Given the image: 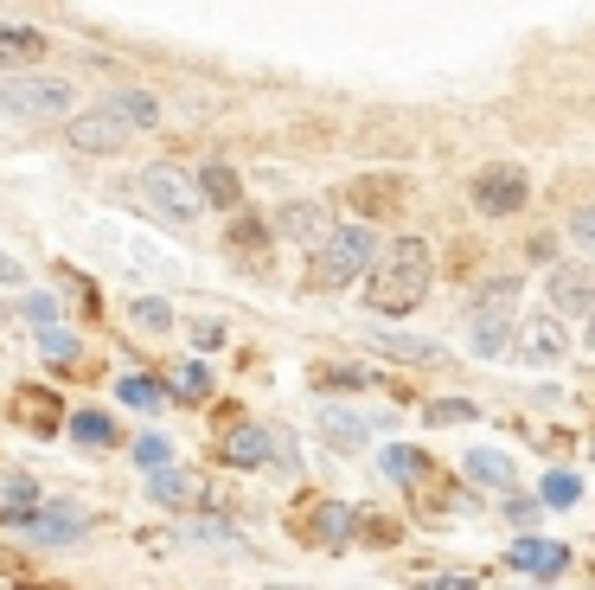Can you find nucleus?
I'll return each instance as SVG.
<instances>
[{"label":"nucleus","instance_id":"obj_1","mask_svg":"<svg viewBox=\"0 0 595 590\" xmlns=\"http://www.w3.org/2000/svg\"><path fill=\"white\" fill-rule=\"evenodd\" d=\"M429 277H436V251L423 238H391V251L372 264V290L365 302L378 315H410L423 295H429Z\"/></svg>","mask_w":595,"mask_h":590},{"label":"nucleus","instance_id":"obj_2","mask_svg":"<svg viewBox=\"0 0 595 590\" xmlns=\"http://www.w3.org/2000/svg\"><path fill=\"white\" fill-rule=\"evenodd\" d=\"M372 257H378V231L372 225H339V231H327L314 244V257H308V290L314 295L346 290L359 270H372Z\"/></svg>","mask_w":595,"mask_h":590},{"label":"nucleus","instance_id":"obj_3","mask_svg":"<svg viewBox=\"0 0 595 590\" xmlns=\"http://www.w3.org/2000/svg\"><path fill=\"white\" fill-rule=\"evenodd\" d=\"M288 539L314 546V552H339L352 539V508L333 495H295L288 501Z\"/></svg>","mask_w":595,"mask_h":590},{"label":"nucleus","instance_id":"obj_4","mask_svg":"<svg viewBox=\"0 0 595 590\" xmlns=\"http://www.w3.org/2000/svg\"><path fill=\"white\" fill-rule=\"evenodd\" d=\"M129 187H134V200H141L147 213H160V219L180 225V231L198 219V187L180 174V167H141Z\"/></svg>","mask_w":595,"mask_h":590},{"label":"nucleus","instance_id":"obj_5","mask_svg":"<svg viewBox=\"0 0 595 590\" xmlns=\"http://www.w3.org/2000/svg\"><path fill=\"white\" fill-rule=\"evenodd\" d=\"M513 302H519L513 277L487 283V295L474 302V360H500L513 347Z\"/></svg>","mask_w":595,"mask_h":590},{"label":"nucleus","instance_id":"obj_6","mask_svg":"<svg viewBox=\"0 0 595 590\" xmlns=\"http://www.w3.org/2000/svg\"><path fill=\"white\" fill-rule=\"evenodd\" d=\"M0 103L13 116L59 123V116H77V84H65V77H13V84H0Z\"/></svg>","mask_w":595,"mask_h":590},{"label":"nucleus","instance_id":"obj_7","mask_svg":"<svg viewBox=\"0 0 595 590\" xmlns=\"http://www.w3.org/2000/svg\"><path fill=\"white\" fill-rule=\"evenodd\" d=\"M526 200H531V187H526V174H519L513 161L474 174V206H480L487 219H513V213H526Z\"/></svg>","mask_w":595,"mask_h":590},{"label":"nucleus","instance_id":"obj_8","mask_svg":"<svg viewBox=\"0 0 595 590\" xmlns=\"http://www.w3.org/2000/svg\"><path fill=\"white\" fill-rule=\"evenodd\" d=\"M403 200H410V180H403V174H365V180L346 187V206H352L365 225L403 213Z\"/></svg>","mask_w":595,"mask_h":590},{"label":"nucleus","instance_id":"obj_9","mask_svg":"<svg viewBox=\"0 0 595 590\" xmlns=\"http://www.w3.org/2000/svg\"><path fill=\"white\" fill-rule=\"evenodd\" d=\"M20 526H26V539H33V546H65V539H83L90 514H83L77 501H39V514L20 520Z\"/></svg>","mask_w":595,"mask_h":590},{"label":"nucleus","instance_id":"obj_10","mask_svg":"<svg viewBox=\"0 0 595 590\" xmlns=\"http://www.w3.org/2000/svg\"><path fill=\"white\" fill-rule=\"evenodd\" d=\"M129 136L134 129L116 110H83V116H70V148H77V154H116Z\"/></svg>","mask_w":595,"mask_h":590},{"label":"nucleus","instance_id":"obj_11","mask_svg":"<svg viewBox=\"0 0 595 590\" xmlns=\"http://www.w3.org/2000/svg\"><path fill=\"white\" fill-rule=\"evenodd\" d=\"M513 354H519L526 367H551V360H564V354H570V341H564V328H557L551 315H531L526 334L513 341Z\"/></svg>","mask_w":595,"mask_h":590},{"label":"nucleus","instance_id":"obj_12","mask_svg":"<svg viewBox=\"0 0 595 590\" xmlns=\"http://www.w3.org/2000/svg\"><path fill=\"white\" fill-rule=\"evenodd\" d=\"M13 424H26V431H39V437L65 431V405H59V392H46V385H26V392L13 398Z\"/></svg>","mask_w":595,"mask_h":590},{"label":"nucleus","instance_id":"obj_13","mask_svg":"<svg viewBox=\"0 0 595 590\" xmlns=\"http://www.w3.org/2000/svg\"><path fill=\"white\" fill-rule=\"evenodd\" d=\"M147 495H154L160 508H198V501H218L198 475H180V469H154V475H147Z\"/></svg>","mask_w":595,"mask_h":590},{"label":"nucleus","instance_id":"obj_14","mask_svg":"<svg viewBox=\"0 0 595 590\" xmlns=\"http://www.w3.org/2000/svg\"><path fill=\"white\" fill-rule=\"evenodd\" d=\"M275 231H282V238H295V244H321V238L333 231V219H327V206L295 200V206H282V213H275Z\"/></svg>","mask_w":595,"mask_h":590},{"label":"nucleus","instance_id":"obj_15","mask_svg":"<svg viewBox=\"0 0 595 590\" xmlns=\"http://www.w3.org/2000/svg\"><path fill=\"white\" fill-rule=\"evenodd\" d=\"M372 347L385 360H403V367H442V341H423V334H372Z\"/></svg>","mask_w":595,"mask_h":590},{"label":"nucleus","instance_id":"obj_16","mask_svg":"<svg viewBox=\"0 0 595 590\" xmlns=\"http://www.w3.org/2000/svg\"><path fill=\"white\" fill-rule=\"evenodd\" d=\"M352 539L372 546V552H391V546H403V520L391 508H359L352 514Z\"/></svg>","mask_w":595,"mask_h":590},{"label":"nucleus","instance_id":"obj_17","mask_svg":"<svg viewBox=\"0 0 595 590\" xmlns=\"http://www.w3.org/2000/svg\"><path fill=\"white\" fill-rule=\"evenodd\" d=\"M513 565L531 572V578H557L570 565V546H557V539H519L513 546Z\"/></svg>","mask_w":595,"mask_h":590},{"label":"nucleus","instance_id":"obj_18","mask_svg":"<svg viewBox=\"0 0 595 590\" xmlns=\"http://www.w3.org/2000/svg\"><path fill=\"white\" fill-rule=\"evenodd\" d=\"M551 302L564 315H590V264H557L551 270Z\"/></svg>","mask_w":595,"mask_h":590},{"label":"nucleus","instance_id":"obj_19","mask_svg":"<svg viewBox=\"0 0 595 590\" xmlns=\"http://www.w3.org/2000/svg\"><path fill=\"white\" fill-rule=\"evenodd\" d=\"M218 462H231V469H263L269 462V437L263 431H250V424H237V431H224V442H218Z\"/></svg>","mask_w":595,"mask_h":590},{"label":"nucleus","instance_id":"obj_20","mask_svg":"<svg viewBox=\"0 0 595 590\" xmlns=\"http://www.w3.org/2000/svg\"><path fill=\"white\" fill-rule=\"evenodd\" d=\"M321 437L333 449H359V442L372 437V418H359V411H339V405H321Z\"/></svg>","mask_w":595,"mask_h":590},{"label":"nucleus","instance_id":"obj_21","mask_svg":"<svg viewBox=\"0 0 595 590\" xmlns=\"http://www.w3.org/2000/svg\"><path fill=\"white\" fill-rule=\"evenodd\" d=\"M193 187H198V206H224V213H237V200H244V180H237L224 161H218V167H205Z\"/></svg>","mask_w":595,"mask_h":590},{"label":"nucleus","instance_id":"obj_22","mask_svg":"<svg viewBox=\"0 0 595 590\" xmlns=\"http://www.w3.org/2000/svg\"><path fill=\"white\" fill-rule=\"evenodd\" d=\"M39 501H46V495H39L26 475H7V482H0V526H13V520H33V514H39Z\"/></svg>","mask_w":595,"mask_h":590},{"label":"nucleus","instance_id":"obj_23","mask_svg":"<svg viewBox=\"0 0 595 590\" xmlns=\"http://www.w3.org/2000/svg\"><path fill=\"white\" fill-rule=\"evenodd\" d=\"M224 244H231V257H250V264H263V257H269V231H263V219H250V213H237V219H231Z\"/></svg>","mask_w":595,"mask_h":590},{"label":"nucleus","instance_id":"obj_24","mask_svg":"<svg viewBox=\"0 0 595 590\" xmlns=\"http://www.w3.org/2000/svg\"><path fill=\"white\" fill-rule=\"evenodd\" d=\"M39 52H46V39H39V33H26V26H0V72L33 65Z\"/></svg>","mask_w":595,"mask_h":590},{"label":"nucleus","instance_id":"obj_25","mask_svg":"<svg viewBox=\"0 0 595 590\" xmlns=\"http://www.w3.org/2000/svg\"><path fill=\"white\" fill-rule=\"evenodd\" d=\"M378 462H385V475H391V482H423V475L436 469V462H429L423 449H410V442H391Z\"/></svg>","mask_w":595,"mask_h":590},{"label":"nucleus","instance_id":"obj_26","mask_svg":"<svg viewBox=\"0 0 595 590\" xmlns=\"http://www.w3.org/2000/svg\"><path fill=\"white\" fill-rule=\"evenodd\" d=\"M109 110H116L129 129H154V123H160V103H154L147 90H116V103H109Z\"/></svg>","mask_w":595,"mask_h":590},{"label":"nucleus","instance_id":"obj_27","mask_svg":"<svg viewBox=\"0 0 595 590\" xmlns=\"http://www.w3.org/2000/svg\"><path fill=\"white\" fill-rule=\"evenodd\" d=\"M410 488H416V514H423V520L449 514V475H442V469H429V475H423V482H410Z\"/></svg>","mask_w":595,"mask_h":590},{"label":"nucleus","instance_id":"obj_28","mask_svg":"<svg viewBox=\"0 0 595 590\" xmlns=\"http://www.w3.org/2000/svg\"><path fill=\"white\" fill-rule=\"evenodd\" d=\"M116 392H122V405H134V411H160V405H167V385L147 379V372H129Z\"/></svg>","mask_w":595,"mask_h":590},{"label":"nucleus","instance_id":"obj_29","mask_svg":"<svg viewBox=\"0 0 595 590\" xmlns=\"http://www.w3.org/2000/svg\"><path fill=\"white\" fill-rule=\"evenodd\" d=\"M467 475L487 482V488H513V462H506L500 449H474V456H467Z\"/></svg>","mask_w":595,"mask_h":590},{"label":"nucleus","instance_id":"obj_30","mask_svg":"<svg viewBox=\"0 0 595 590\" xmlns=\"http://www.w3.org/2000/svg\"><path fill=\"white\" fill-rule=\"evenodd\" d=\"M65 424H70V437L90 442V449H109V442H116V424H109L103 411H77V418H65Z\"/></svg>","mask_w":595,"mask_h":590},{"label":"nucleus","instance_id":"obj_31","mask_svg":"<svg viewBox=\"0 0 595 590\" xmlns=\"http://www.w3.org/2000/svg\"><path fill=\"white\" fill-rule=\"evenodd\" d=\"M39 354L65 372H77V360H83V354H77V334H65V328H46V334H39Z\"/></svg>","mask_w":595,"mask_h":590},{"label":"nucleus","instance_id":"obj_32","mask_svg":"<svg viewBox=\"0 0 595 590\" xmlns=\"http://www.w3.org/2000/svg\"><path fill=\"white\" fill-rule=\"evenodd\" d=\"M314 385L321 392H333V385H352V392H365V385H378L365 367H314Z\"/></svg>","mask_w":595,"mask_h":590},{"label":"nucleus","instance_id":"obj_33","mask_svg":"<svg viewBox=\"0 0 595 590\" xmlns=\"http://www.w3.org/2000/svg\"><path fill=\"white\" fill-rule=\"evenodd\" d=\"M577 501H583V482L577 475H564V469L544 475V508H577Z\"/></svg>","mask_w":595,"mask_h":590},{"label":"nucleus","instance_id":"obj_34","mask_svg":"<svg viewBox=\"0 0 595 590\" xmlns=\"http://www.w3.org/2000/svg\"><path fill=\"white\" fill-rule=\"evenodd\" d=\"M269 437V462L282 469V475H301V449H295V437L288 431H263Z\"/></svg>","mask_w":595,"mask_h":590},{"label":"nucleus","instance_id":"obj_35","mask_svg":"<svg viewBox=\"0 0 595 590\" xmlns=\"http://www.w3.org/2000/svg\"><path fill=\"white\" fill-rule=\"evenodd\" d=\"M205 392H211V372H205V367H180V379H173V398H180V405H198Z\"/></svg>","mask_w":595,"mask_h":590},{"label":"nucleus","instance_id":"obj_36","mask_svg":"<svg viewBox=\"0 0 595 590\" xmlns=\"http://www.w3.org/2000/svg\"><path fill=\"white\" fill-rule=\"evenodd\" d=\"M134 321L154 328V334H167V328H173V308H167L160 295H147V302H134Z\"/></svg>","mask_w":595,"mask_h":590},{"label":"nucleus","instance_id":"obj_37","mask_svg":"<svg viewBox=\"0 0 595 590\" xmlns=\"http://www.w3.org/2000/svg\"><path fill=\"white\" fill-rule=\"evenodd\" d=\"M429 424H474V405L467 398H436L429 405Z\"/></svg>","mask_w":595,"mask_h":590},{"label":"nucleus","instance_id":"obj_38","mask_svg":"<svg viewBox=\"0 0 595 590\" xmlns=\"http://www.w3.org/2000/svg\"><path fill=\"white\" fill-rule=\"evenodd\" d=\"M167 456H173V442L167 437H141L134 442V462H147V469H167Z\"/></svg>","mask_w":595,"mask_h":590},{"label":"nucleus","instance_id":"obj_39","mask_svg":"<svg viewBox=\"0 0 595 590\" xmlns=\"http://www.w3.org/2000/svg\"><path fill=\"white\" fill-rule=\"evenodd\" d=\"M416 590H474V578H462V572H449V578H410Z\"/></svg>","mask_w":595,"mask_h":590},{"label":"nucleus","instance_id":"obj_40","mask_svg":"<svg viewBox=\"0 0 595 590\" xmlns=\"http://www.w3.org/2000/svg\"><path fill=\"white\" fill-rule=\"evenodd\" d=\"M52 315H59V308H52V295H26V321H39V328H52Z\"/></svg>","mask_w":595,"mask_h":590},{"label":"nucleus","instance_id":"obj_41","mask_svg":"<svg viewBox=\"0 0 595 590\" xmlns=\"http://www.w3.org/2000/svg\"><path fill=\"white\" fill-rule=\"evenodd\" d=\"M186 533H193V539H231L224 520H186Z\"/></svg>","mask_w":595,"mask_h":590},{"label":"nucleus","instance_id":"obj_42","mask_svg":"<svg viewBox=\"0 0 595 590\" xmlns=\"http://www.w3.org/2000/svg\"><path fill=\"white\" fill-rule=\"evenodd\" d=\"M193 347H205V354H211V347H224V328H218V321H205V328H193Z\"/></svg>","mask_w":595,"mask_h":590},{"label":"nucleus","instance_id":"obj_43","mask_svg":"<svg viewBox=\"0 0 595 590\" xmlns=\"http://www.w3.org/2000/svg\"><path fill=\"white\" fill-rule=\"evenodd\" d=\"M551 257H557V238H551V231H538V238H531V264H551Z\"/></svg>","mask_w":595,"mask_h":590},{"label":"nucleus","instance_id":"obj_44","mask_svg":"<svg viewBox=\"0 0 595 590\" xmlns=\"http://www.w3.org/2000/svg\"><path fill=\"white\" fill-rule=\"evenodd\" d=\"M570 231H577V244H590V231H595V213H590V206H577V219H570Z\"/></svg>","mask_w":595,"mask_h":590},{"label":"nucleus","instance_id":"obj_45","mask_svg":"<svg viewBox=\"0 0 595 590\" xmlns=\"http://www.w3.org/2000/svg\"><path fill=\"white\" fill-rule=\"evenodd\" d=\"M0 283H26V270H20V264H13L7 251H0Z\"/></svg>","mask_w":595,"mask_h":590},{"label":"nucleus","instance_id":"obj_46","mask_svg":"<svg viewBox=\"0 0 595 590\" xmlns=\"http://www.w3.org/2000/svg\"><path fill=\"white\" fill-rule=\"evenodd\" d=\"M0 572H26V559H20L13 546H0Z\"/></svg>","mask_w":595,"mask_h":590},{"label":"nucleus","instance_id":"obj_47","mask_svg":"<svg viewBox=\"0 0 595 590\" xmlns=\"http://www.w3.org/2000/svg\"><path fill=\"white\" fill-rule=\"evenodd\" d=\"M26 590H70V585H26Z\"/></svg>","mask_w":595,"mask_h":590},{"label":"nucleus","instance_id":"obj_48","mask_svg":"<svg viewBox=\"0 0 595 590\" xmlns=\"http://www.w3.org/2000/svg\"><path fill=\"white\" fill-rule=\"evenodd\" d=\"M275 590H282V585H275ZM288 590H295V585H288Z\"/></svg>","mask_w":595,"mask_h":590}]
</instances>
